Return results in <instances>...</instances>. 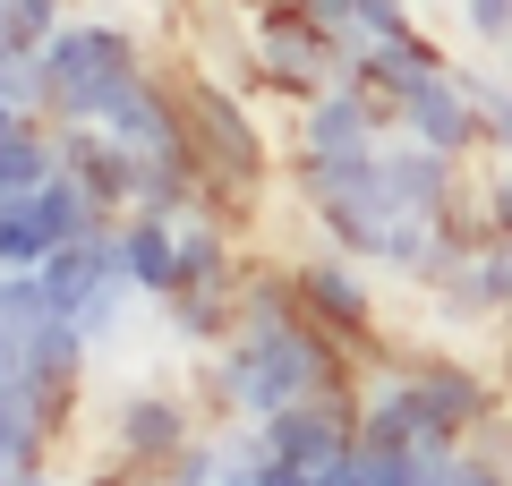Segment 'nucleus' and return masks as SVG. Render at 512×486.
Listing matches in <instances>:
<instances>
[{
  "instance_id": "obj_25",
  "label": "nucleus",
  "mask_w": 512,
  "mask_h": 486,
  "mask_svg": "<svg viewBox=\"0 0 512 486\" xmlns=\"http://www.w3.org/2000/svg\"><path fill=\"white\" fill-rule=\"evenodd\" d=\"M69 18H77L69 0H0V35L18 43V52H43V43H52Z\"/></svg>"
},
{
  "instance_id": "obj_10",
  "label": "nucleus",
  "mask_w": 512,
  "mask_h": 486,
  "mask_svg": "<svg viewBox=\"0 0 512 486\" xmlns=\"http://www.w3.org/2000/svg\"><path fill=\"white\" fill-rule=\"evenodd\" d=\"M69 418H77L69 393H52V384H35V376H9L0 384V469L52 461V444L69 435Z\"/></svg>"
},
{
  "instance_id": "obj_17",
  "label": "nucleus",
  "mask_w": 512,
  "mask_h": 486,
  "mask_svg": "<svg viewBox=\"0 0 512 486\" xmlns=\"http://www.w3.org/2000/svg\"><path fill=\"white\" fill-rule=\"evenodd\" d=\"M128 222V282L146 299L180 290V214H120Z\"/></svg>"
},
{
  "instance_id": "obj_34",
  "label": "nucleus",
  "mask_w": 512,
  "mask_h": 486,
  "mask_svg": "<svg viewBox=\"0 0 512 486\" xmlns=\"http://www.w3.org/2000/svg\"><path fill=\"white\" fill-rule=\"evenodd\" d=\"M453 9H461V0H419V18H453Z\"/></svg>"
},
{
  "instance_id": "obj_28",
  "label": "nucleus",
  "mask_w": 512,
  "mask_h": 486,
  "mask_svg": "<svg viewBox=\"0 0 512 486\" xmlns=\"http://www.w3.org/2000/svg\"><path fill=\"white\" fill-rule=\"evenodd\" d=\"M137 299H146L137 282H103L86 307H77V324H86L94 342H120V324H128V307H137Z\"/></svg>"
},
{
  "instance_id": "obj_5",
  "label": "nucleus",
  "mask_w": 512,
  "mask_h": 486,
  "mask_svg": "<svg viewBox=\"0 0 512 486\" xmlns=\"http://www.w3.org/2000/svg\"><path fill=\"white\" fill-rule=\"evenodd\" d=\"M393 367H402V376H410V393H419L427 435H461V444H470V435L487 427L495 410H504V376L470 367L453 342H410Z\"/></svg>"
},
{
  "instance_id": "obj_22",
  "label": "nucleus",
  "mask_w": 512,
  "mask_h": 486,
  "mask_svg": "<svg viewBox=\"0 0 512 486\" xmlns=\"http://www.w3.org/2000/svg\"><path fill=\"white\" fill-rule=\"evenodd\" d=\"M103 282H120V273H103L94 239H60V248L43 256V290H52V316H77V307H86Z\"/></svg>"
},
{
  "instance_id": "obj_36",
  "label": "nucleus",
  "mask_w": 512,
  "mask_h": 486,
  "mask_svg": "<svg viewBox=\"0 0 512 486\" xmlns=\"http://www.w3.org/2000/svg\"><path fill=\"white\" fill-rule=\"evenodd\" d=\"M163 486H214V478H188V469H171V478Z\"/></svg>"
},
{
  "instance_id": "obj_1",
  "label": "nucleus",
  "mask_w": 512,
  "mask_h": 486,
  "mask_svg": "<svg viewBox=\"0 0 512 486\" xmlns=\"http://www.w3.org/2000/svg\"><path fill=\"white\" fill-rule=\"evenodd\" d=\"M43 69H52V103H43L52 128H111V111L146 86L163 60L137 43L128 18H69L43 43Z\"/></svg>"
},
{
  "instance_id": "obj_9",
  "label": "nucleus",
  "mask_w": 512,
  "mask_h": 486,
  "mask_svg": "<svg viewBox=\"0 0 512 486\" xmlns=\"http://www.w3.org/2000/svg\"><path fill=\"white\" fill-rule=\"evenodd\" d=\"M393 128L402 137H419V145H436V154H461V162H478L487 154V120H478V94H470V69H436V77H419V86L393 103Z\"/></svg>"
},
{
  "instance_id": "obj_40",
  "label": "nucleus",
  "mask_w": 512,
  "mask_h": 486,
  "mask_svg": "<svg viewBox=\"0 0 512 486\" xmlns=\"http://www.w3.org/2000/svg\"><path fill=\"white\" fill-rule=\"evenodd\" d=\"M9 52H18V43H9V35H0V60H9Z\"/></svg>"
},
{
  "instance_id": "obj_13",
  "label": "nucleus",
  "mask_w": 512,
  "mask_h": 486,
  "mask_svg": "<svg viewBox=\"0 0 512 486\" xmlns=\"http://www.w3.org/2000/svg\"><path fill=\"white\" fill-rule=\"evenodd\" d=\"M137 162L146 154H128L111 128H60V171H77L103 197V214H128L137 205Z\"/></svg>"
},
{
  "instance_id": "obj_37",
  "label": "nucleus",
  "mask_w": 512,
  "mask_h": 486,
  "mask_svg": "<svg viewBox=\"0 0 512 486\" xmlns=\"http://www.w3.org/2000/svg\"><path fill=\"white\" fill-rule=\"evenodd\" d=\"M18 120H26V111H9V103H0V137H9V128H18Z\"/></svg>"
},
{
  "instance_id": "obj_11",
  "label": "nucleus",
  "mask_w": 512,
  "mask_h": 486,
  "mask_svg": "<svg viewBox=\"0 0 512 486\" xmlns=\"http://www.w3.org/2000/svg\"><path fill=\"white\" fill-rule=\"evenodd\" d=\"M461 180H470V162L461 154H436V145H419V137H384V188H393V205L402 214H444V205L461 197Z\"/></svg>"
},
{
  "instance_id": "obj_30",
  "label": "nucleus",
  "mask_w": 512,
  "mask_h": 486,
  "mask_svg": "<svg viewBox=\"0 0 512 486\" xmlns=\"http://www.w3.org/2000/svg\"><path fill=\"white\" fill-rule=\"evenodd\" d=\"M410 26H419V0H359V35L367 43H393Z\"/></svg>"
},
{
  "instance_id": "obj_14",
  "label": "nucleus",
  "mask_w": 512,
  "mask_h": 486,
  "mask_svg": "<svg viewBox=\"0 0 512 486\" xmlns=\"http://www.w3.org/2000/svg\"><path fill=\"white\" fill-rule=\"evenodd\" d=\"M94 359H103V342H94V333H86L77 316H43L35 333H26V376H35V384H52V393H69V401H86Z\"/></svg>"
},
{
  "instance_id": "obj_31",
  "label": "nucleus",
  "mask_w": 512,
  "mask_h": 486,
  "mask_svg": "<svg viewBox=\"0 0 512 486\" xmlns=\"http://www.w3.org/2000/svg\"><path fill=\"white\" fill-rule=\"evenodd\" d=\"M299 18L325 35H359V0H299Z\"/></svg>"
},
{
  "instance_id": "obj_8",
  "label": "nucleus",
  "mask_w": 512,
  "mask_h": 486,
  "mask_svg": "<svg viewBox=\"0 0 512 486\" xmlns=\"http://www.w3.org/2000/svg\"><path fill=\"white\" fill-rule=\"evenodd\" d=\"M359 393H367V384H350V393H308V401H291V410L256 418V444L274 452V461L333 469L350 444H359Z\"/></svg>"
},
{
  "instance_id": "obj_16",
  "label": "nucleus",
  "mask_w": 512,
  "mask_h": 486,
  "mask_svg": "<svg viewBox=\"0 0 512 486\" xmlns=\"http://www.w3.org/2000/svg\"><path fill=\"white\" fill-rule=\"evenodd\" d=\"M419 435H427V418H419V393H410V376H402V367L367 376V393H359V444L410 452Z\"/></svg>"
},
{
  "instance_id": "obj_18",
  "label": "nucleus",
  "mask_w": 512,
  "mask_h": 486,
  "mask_svg": "<svg viewBox=\"0 0 512 486\" xmlns=\"http://www.w3.org/2000/svg\"><path fill=\"white\" fill-rule=\"evenodd\" d=\"M154 307H163V333L180 350H214V342L239 333V290H171Z\"/></svg>"
},
{
  "instance_id": "obj_23",
  "label": "nucleus",
  "mask_w": 512,
  "mask_h": 486,
  "mask_svg": "<svg viewBox=\"0 0 512 486\" xmlns=\"http://www.w3.org/2000/svg\"><path fill=\"white\" fill-rule=\"evenodd\" d=\"M52 316V290H43V265H0V333L26 342L35 324Z\"/></svg>"
},
{
  "instance_id": "obj_7",
  "label": "nucleus",
  "mask_w": 512,
  "mask_h": 486,
  "mask_svg": "<svg viewBox=\"0 0 512 486\" xmlns=\"http://www.w3.org/2000/svg\"><path fill=\"white\" fill-rule=\"evenodd\" d=\"M393 137V103L359 77H333L325 94L291 103V154H367Z\"/></svg>"
},
{
  "instance_id": "obj_2",
  "label": "nucleus",
  "mask_w": 512,
  "mask_h": 486,
  "mask_svg": "<svg viewBox=\"0 0 512 486\" xmlns=\"http://www.w3.org/2000/svg\"><path fill=\"white\" fill-rule=\"evenodd\" d=\"M188 154H197L205 171V205H239L248 214L256 197H265V180H274V137H265V120H256V94L222 86V77L188 69Z\"/></svg>"
},
{
  "instance_id": "obj_21",
  "label": "nucleus",
  "mask_w": 512,
  "mask_h": 486,
  "mask_svg": "<svg viewBox=\"0 0 512 486\" xmlns=\"http://www.w3.org/2000/svg\"><path fill=\"white\" fill-rule=\"evenodd\" d=\"M26 205H35V222H43V239H52V248H60V239H86L94 222H111V214H103V197H94L77 171H52V180H43Z\"/></svg>"
},
{
  "instance_id": "obj_32",
  "label": "nucleus",
  "mask_w": 512,
  "mask_h": 486,
  "mask_svg": "<svg viewBox=\"0 0 512 486\" xmlns=\"http://www.w3.org/2000/svg\"><path fill=\"white\" fill-rule=\"evenodd\" d=\"M487 180V205H495V231H512V162H478Z\"/></svg>"
},
{
  "instance_id": "obj_35",
  "label": "nucleus",
  "mask_w": 512,
  "mask_h": 486,
  "mask_svg": "<svg viewBox=\"0 0 512 486\" xmlns=\"http://www.w3.org/2000/svg\"><path fill=\"white\" fill-rule=\"evenodd\" d=\"M487 60H495V69H504V77H512V35H504V43H495V52H487Z\"/></svg>"
},
{
  "instance_id": "obj_33",
  "label": "nucleus",
  "mask_w": 512,
  "mask_h": 486,
  "mask_svg": "<svg viewBox=\"0 0 512 486\" xmlns=\"http://www.w3.org/2000/svg\"><path fill=\"white\" fill-rule=\"evenodd\" d=\"M9 376H26V342H9V333H0V384Z\"/></svg>"
},
{
  "instance_id": "obj_6",
  "label": "nucleus",
  "mask_w": 512,
  "mask_h": 486,
  "mask_svg": "<svg viewBox=\"0 0 512 486\" xmlns=\"http://www.w3.org/2000/svg\"><path fill=\"white\" fill-rule=\"evenodd\" d=\"M248 18H256L265 94H282V103H308V94H325L333 77H342V35L308 26V18H299V0H248Z\"/></svg>"
},
{
  "instance_id": "obj_29",
  "label": "nucleus",
  "mask_w": 512,
  "mask_h": 486,
  "mask_svg": "<svg viewBox=\"0 0 512 486\" xmlns=\"http://www.w3.org/2000/svg\"><path fill=\"white\" fill-rule=\"evenodd\" d=\"M453 26H461L470 43H487V52H495V43L512 35V0H461V9H453Z\"/></svg>"
},
{
  "instance_id": "obj_24",
  "label": "nucleus",
  "mask_w": 512,
  "mask_h": 486,
  "mask_svg": "<svg viewBox=\"0 0 512 486\" xmlns=\"http://www.w3.org/2000/svg\"><path fill=\"white\" fill-rule=\"evenodd\" d=\"M470 94H478V120H487V162H512V77L495 69H470Z\"/></svg>"
},
{
  "instance_id": "obj_3",
  "label": "nucleus",
  "mask_w": 512,
  "mask_h": 486,
  "mask_svg": "<svg viewBox=\"0 0 512 486\" xmlns=\"http://www.w3.org/2000/svg\"><path fill=\"white\" fill-rule=\"evenodd\" d=\"M291 197L316 214V231L333 248L367 256V265H376L384 231L402 222L393 188H384V145H367V154H291Z\"/></svg>"
},
{
  "instance_id": "obj_26",
  "label": "nucleus",
  "mask_w": 512,
  "mask_h": 486,
  "mask_svg": "<svg viewBox=\"0 0 512 486\" xmlns=\"http://www.w3.org/2000/svg\"><path fill=\"white\" fill-rule=\"evenodd\" d=\"M461 273H470V290L495 307V316H512V231H495L487 248H470V265H461Z\"/></svg>"
},
{
  "instance_id": "obj_39",
  "label": "nucleus",
  "mask_w": 512,
  "mask_h": 486,
  "mask_svg": "<svg viewBox=\"0 0 512 486\" xmlns=\"http://www.w3.org/2000/svg\"><path fill=\"white\" fill-rule=\"evenodd\" d=\"M316 486H342V478H333V469H316Z\"/></svg>"
},
{
  "instance_id": "obj_19",
  "label": "nucleus",
  "mask_w": 512,
  "mask_h": 486,
  "mask_svg": "<svg viewBox=\"0 0 512 486\" xmlns=\"http://www.w3.org/2000/svg\"><path fill=\"white\" fill-rule=\"evenodd\" d=\"M52 171H60V128L52 120H18L0 137V197H35Z\"/></svg>"
},
{
  "instance_id": "obj_38",
  "label": "nucleus",
  "mask_w": 512,
  "mask_h": 486,
  "mask_svg": "<svg viewBox=\"0 0 512 486\" xmlns=\"http://www.w3.org/2000/svg\"><path fill=\"white\" fill-rule=\"evenodd\" d=\"M171 9H214V0H171Z\"/></svg>"
},
{
  "instance_id": "obj_4",
  "label": "nucleus",
  "mask_w": 512,
  "mask_h": 486,
  "mask_svg": "<svg viewBox=\"0 0 512 486\" xmlns=\"http://www.w3.org/2000/svg\"><path fill=\"white\" fill-rule=\"evenodd\" d=\"M214 427V418L197 410V393H188L180 376L171 384H128L120 401L103 410V444H111V469H128L137 486H163L171 461H180L197 435Z\"/></svg>"
},
{
  "instance_id": "obj_15",
  "label": "nucleus",
  "mask_w": 512,
  "mask_h": 486,
  "mask_svg": "<svg viewBox=\"0 0 512 486\" xmlns=\"http://www.w3.org/2000/svg\"><path fill=\"white\" fill-rule=\"evenodd\" d=\"M436 69H453V52H444L436 26H410V35L367 43V52H359V86H376L384 103H402V94L419 86V77H436Z\"/></svg>"
},
{
  "instance_id": "obj_41",
  "label": "nucleus",
  "mask_w": 512,
  "mask_h": 486,
  "mask_svg": "<svg viewBox=\"0 0 512 486\" xmlns=\"http://www.w3.org/2000/svg\"><path fill=\"white\" fill-rule=\"evenodd\" d=\"M495 333H504V342H512V316H504V324H495Z\"/></svg>"
},
{
  "instance_id": "obj_20",
  "label": "nucleus",
  "mask_w": 512,
  "mask_h": 486,
  "mask_svg": "<svg viewBox=\"0 0 512 486\" xmlns=\"http://www.w3.org/2000/svg\"><path fill=\"white\" fill-rule=\"evenodd\" d=\"M282 316H308L299 265L291 256H248V273H239V324H282Z\"/></svg>"
},
{
  "instance_id": "obj_27",
  "label": "nucleus",
  "mask_w": 512,
  "mask_h": 486,
  "mask_svg": "<svg viewBox=\"0 0 512 486\" xmlns=\"http://www.w3.org/2000/svg\"><path fill=\"white\" fill-rule=\"evenodd\" d=\"M52 256V239H43L35 205L26 197H0V265H43Z\"/></svg>"
},
{
  "instance_id": "obj_12",
  "label": "nucleus",
  "mask_w": 512,
  "mask_h": 486,
  "mask_svg": "<svg viewBox=\"0 0 512 486\" xmlns=\"http://www.w3.org/2000/svg\"><path fill=\"white\" fill-rule=\"evenodd\" d=\"M188 52H197L205 77H222V86H239V94H265V60H256V18H248V0H239V18L214 0V9L197 18V35H188Z\"/></svg>"
}]
</instances>
